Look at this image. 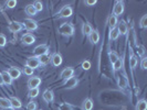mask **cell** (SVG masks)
I'll list each match as a JSON object with an SVG mask.
<instances>
[{
  "label": "cell",
  "mask_w": 147,
  "mask_h": 110,
  "mask_svg": "<svg viewBox=\"0 0 147 110\" xmlns=\"http://www.w3.org/2000/svg\"><path fill=\"white\" fill-rule=\"evenodd\" d=\"M74 25L72 23H62L59 28V32L63 37H72L74 34Z\"/></svg>",
  "instance_id": "obj_1"
},
{
  "label": "cell",
  "mask_w": 147,
  "mask_h": 110,
  "mask_svg": "<svg viewBox=\"0 0 147 110\" xmlns=\"http://www.w3.org/2000/svg\"><path fill=\"white\" fill-rule=\"evenodd\" d=\"M49 51H50V49H49L48 44H40L37 47H34L33 54H34L36 57H39V56L44 55V54H49Z\"/></svg>",
  "instance_id": "obj_2"
},
{
  "label": "cell",
  "mask_w": 147,
  "mask_h": 110,
  "mask_svg": "<svg viewBox=\"0 0 147 110\" xmlns=\"http://www.w3.org/2000/svg\"><path fill=\"white\" fill-rule=\"evenodd\" d=\"M73 15V9L70 5H66L64 7L61 8L59 12H58V17L59 18H70L71 15Z\"/></svg>",
  "instance_id": "obj_3"
},
{
  "label": "cell",
  "mask_w": 147,
  "mask_h": 110,
  "mask_svg": "<svg viewBox=\"0 0 147 110\" xmlns=\"http://www.w3.org/2000/svg\"><path fill=\"white\" fill-rule=\"evenodd\" d=\"M117 84H118V87L121 88V90H128V88H129L128 79H127L125 74H122V75L118 76Z\"/></svg>",
  "instance_id": "obj_4"
},
{
  "label": "cell",
  "mask_w": 147,
  "mask_h": 110,
  "mask_svg": "<svg viewBox=\"0 0 147 110\" xmlns=\"http://www.w3.org/2000/svg\"><path fill=\"white\" fill-rule=\"evenodd\" d=\"M22 24H23V28L28 31H36L38 29V22L32 19H26L22 22Z\"/></svg>",
  "instance_id": "obj_5"
},
{
  "label": "cell",
  "mask_w": 147,
  "mask_h": 110,
  "mask_svg": "<svg viewBox=\"0 0 147 110\" xmlns=\"http://www.w3.org/2000/svg\"><path fill=\"white\" fill-rule=\"evenodd\" d=\"M8 29H9V31H10V32H12V33H18V32H21L24 28H23L22 22L12 21L10 24H9Z\"/></svg>",
  "instance_id": "obj_6"
},
{
  "label": "cell",
  "mask_w": 147,
  "mask_h": 110,
  "mask_svg": "<svg viewBox=\"0 0 147 110\" xmlns=\"http://www.w3.org/2000/svg\"><path fill=\"white\" fill-rule=\"evenodd\" d=\"M124 12V2L118 0L115 2L114 5V8H113V15L115 17H118V15H122Z\"/></svg>",
  "instance_id": "obj_7"
},
{
  "label": "cell",
  "mask_w": 147,
  "mask_h": 110,
  "mask_svg": "<svg viewBox=\"0 0 147 110\" xmlns=\"http://www.w3.org/2000/svg\"><path fill=\"white\" fill-rule=\"evenodd\" d=\"M41 85V78L38 76H33L30 77L28 81V88L30 89H34V88H39V86Z\"/></svg>",
  "instance_id": "obj_8"
},
{
  "label": "cell",
  "mask_w": 147,
  "mask_h": 110,
  "mask_svg": "<svg viewBox=\"0 0 147 110\" xmlns=\"http://www.w3.org/2000/svg\"><path fill=\"white\" fill-rule=\"evenodd\" d=\"M78 84H79V79L76 77H74V76L67 78V79H64V83H63V85L67 89H73V88H75L78 86Z\"/></svg>",
  "instance_id": "obj_9"
},
{
  "label": "cell",
  "mask_w": 147,
  "mask_h": 110,
  "mask_svg": "<svg viewBox=\"0 0 147 110\" xmlns=\"http://www.w3.org/2000/svg\"><path fill=\"white\" fill-rule=\"evenodd\" d=\"M7 73L9 74V76L12 78V81H13V79H18V78L21 76V71H20L18 67H16V66H10L9 69L7 71Z\"/></svg>",
  "instance_id": "obj_10"
},
{
  "label": "cell",
  "mask_w": 147,
  "mask_h": 110,
  "mask_svg": "<svg viewBox=\"0 0 147 110\" xmlns=\"http://www.w3.org/2000/svg\"><path fill=\"white\" fill-rule=\"evenodd\" d=\"M26 65L29 66L30 68H32L33 71L38 68L40 66V62H39V59L36 57V56H31V57H28L27 62H26Z\"/></svg>",
  "instance_id": "obj_11"
},
{
  "label": "cell",
  "mask_w": 147,
  "mask_h": 110,
  "mask_svg": "<svg viewBox=\"0 0 147 110\" xmlns=\"http://www.w3.org/2000/svg\"><path fill=\"white\" fill-rule=\"evenodd\" d=\"M42 98H43V100L45 103H51L54 100V94L50 89H45L43 91V94H42Z\"/></svg>",
  "instance_id": "obj_12"
},
{
  "label": "cell",
  "mask_w": 147,
  "mask_h": 110,
  "mask_svg": "<svg viewBox=\"0 0 147 110\" xmlns=\"http://www.w3.org/2000/svg\"><path fill=\"white\" fill-rule=\"evenodd\" d=\"M74 75V68L73 67H66L64 68L61 74H60V77L61 78H63V79H67V78H70V77H72Z\"/></svg>",
  "instance_id": "obj_13"
},
{
  "label": "cell",
  "mask_w": 147,
  "mask_h": 110,
  "mask_svg": "<svg viewBox=\"0 0 147 110\" xmlns=\"http://www.w3.org/2000/svg\"><path fill=\"white\" fill-rule=\"evenodd\" d=\"M21 41L23 44H26V45H31V44H33L36 42V37H33L32 34H30V33H27V34H23L21 37Z\"/></svg>",
  "instance_id": "obj_14"
},
{
  "label": "cell",
  "mask_w": 147,
  "mask_h": 110,
  "mask_svg": "<svg viewBox=\"0 0 147 110\" xmlns=\"http://www.w3.org/2000/svg\"><path fill=\"white\" fill-rule=\"evenodd\" d=\"M117 31L119 34H122V35H126L127 34V32H128V27H127V24H126L125 21H122L117 23Z\"/></svg>",
  "instance_id": "obj_15"
},
{
  "label": "cell",
  "mask_w": 147,
  "mask_h": 110,
  "mask_svg": "<svg viewBox=\"0 0 147 110\" xmlns=\"http://www.w3.org/2000/svg\"><path fill=\"white\" fill-rule=\"evenodd\" d=\"M138 63V57L133 53V51H131V56H129V66H131V71H132V75L134 73V69L136 68Z\"/></svg>",
  "instance_id": "obj_16"
},
{
  "label": "cell",
  "mask_w": 147,
  "mask_h": 110,
  "mask_svg": "<svg viewBox=\"0 0 147 110\" xmlns=\"http://www.w3.org/2000/svg\"><path fill=\"white\" fill-rule=\"evenodd\" d=\"M88 40H90V42L92 44L98 43V41H100V33H98V31L97 30H93L90 33V35H88Z\"/></svg>",
  "instance_id": "obj_17"
},
{
  "label": "cell",
  "mask_w": 147,
  "mask_h": 110,
  "mask_svg": "<svg viewBox=\"0 0 147 110\" xmlns=\"http://www.w3.org/2000/svg\"><path fill=\"white\" fill-rule=\"evenodd\" d=\"M51 63L53 66H55V67H58L62 64V56L60 55L59 53H55V54H53L51 57Z\"/></svg>",
  "instance_id": "obj_18"
},
{
  "label": "cell",
  "mask_w": 147,
  "mask_h": 110,
  "mask_svg": "<svg viewBox=\"0 0 147 110\" xmlns=\"http://www.w3.org/2000/svg\"><path fill=\"white\" fill-rule=\"evenodd\" d=\"M94 107V103H93V100L91 98H86L83 100L82 103V109L83 110H92Z\"/></svg>",
  "instance_id": "obj_19"
},
{
  "label": "cell",
  "mask_w": 147,
  "mask_h": 110,
  "mask_svg": "<svg viewBox=\"0 0 147 110\" xmlns=\"http://www.w3.org/2000/svg\"><path fill=\"white\" fill-rule=\"evenodd\" d=\"M92 31H93L92 25H91L88 22H84L83 25H82V33H83V35H88V37Z\"/></svg>",
  "instance_id": "obj_20"
},
{
  "label": "cell",
  "mask_w": 147,
  "mask_h": 110,
  "mask_svg": "<svg viewBox=\"0 0 147 110\" xmlns=\"http://www.w3.org/2000/svg\"><path fill=\"white\" fill-rule=\"evenodd\" d=\"M10 103H11V107L13 108V109H20L22 107V103L21 101L18 99V98H16V97H11L10 99Z\"/></svg>",
  "instance_id": "obj_21"
},
{
  "label": "cell",
  "mask_w": 147,
  "mask_h": 110,
  "mask_svg": "<svg viewBox=\"0 0 147 110\" xmlns=\"http://www.w3.org/2000/svg\"><path fill=\"white\" fill-rule=\"evenodd\" d=\"M117 23H118L117 17H115L114 15H111L110 18H109V22H107V24H109V27H110V30L114 29Z\"/></svg>",
  "instance_id": "obj_22"
},
{
  "label": "cell",
  "mask_w": 147,
  "mask_h": 110,
  "mask_svg": "<svg viewBox=\"0 0 147 110\" xmlns=\"http://www.w3.org/2000/svg\"><path fill=\"white\" fill-rule=\"evenodd\" d=\"M39 59V62H40V65H48L49 63H50V56H49V54H44V55H41V56H39L38 57Z\"/></svg>",
  "instance_id": "obj_23"
},
{
  "label": "cell",
  "mask_w": 147,
  "mask_h": 110,
  "mask_svg": "<svg viewBox=\"0 0 147 110\" xmlns=\"http://www.w3.org/2000/svg\"><path fill=\"white\" fill-rule=\"evenodd\" d=\"M121 68H123V59L122 57H118L117 61L115 63H113V72L115 73V72L119 71Z\"/></svg>",
  "instance_id": "obj_24"
},
{
  "label": "cell",
  "mask_w": 147,
  "mask_h": 110,
  "mask_svg": "<svg viewBox=\"0 0 147 110\" xmlns=\"http://www.w3.org/2000/svg\"><path fill=\"white\" fill-rule=\"evenodd\" d=\"M24 12H26L28 15H31V17H33V15H37V10L34 9V7H33L32 5H28L27 7L24 8Z\"/></svg>",
  "instance_id": "obj_25"
},
{
  "label": "cell",
  "mask_w": 147,
  "mask_h": 110,
  "mask_svg": "<svg viewBox=\"0 0 147 110\" xmlns=\"http://www.w3.org/2000/svg\"><path fill=\"white\" fill-rule=\"evenodd\" d=\"M2 75V81H3V84L5 85H8V86H10L11 84H12V78L9 76V74L7 72H3V73H1Z\"/></svg>",
  "instance_id": "obj_26"
},
{
  "label": "cell",
  "mask_w": 147,
  "mask_h": 110,
  "mask_svg": "<svg viewBox=\"0 0 147 110\" xmlns=\"http://www.w3.org/2000/svg\"><path fill=\"white\" fill-rule=\"evenodd\" d=\"M11 107V103H10V100L8 98H2L0 97V108L1 109H5V108H9Z\"/></svg>",
  "instance_id": "obj_27"
},
{
  "label": "cell",
  "mask_w": 147,
  "mask_h": 110,
  "mask_svg": "<svg viewBox=\"0 0 147 110\" xmlns=\"http://www.w3.org/2000/svg\"><path fill=\"white\" fill-rule=\"evenodd\" d=\"M136 110H147V103L145 99H140L136 103Z\"/></svg>",
  "instance_id": "obj_28"
},
{
  "label": "cell",
  "mask_w": 147,
  "mask_h": 110,
  "mask_svg": "<svg viewBox=\"0 0 147 110\" xmlns=\"http://www.w3.org/2000/svg\"><path fill=\"white\" fill-rule=\"evenodd\" d=\"M118 37H119V33H118V31L116 28L110 30V40L111 41H115V40H117Z\"/></svg>",
  "instance_id": "obj_29"
},
{
  "label": "cell",
  "mask_w": 147,
  "mask_h": 110,
  "mask_svg": "<svg viewBox=\"0 0 147 110\" xmlns=\"http://www.w3.org/2000/svg\"><path fill=\"white\" fill-rule=\"evenodd\" d=\"M109 57H110V61H111V63L113 64V63H115L116 61L118 59V54L116 53V52H114V51H111L109 52Z\"/></svg>",
  "instance_id": "obj_30"
},
{
  "label": "cell",
  "mask_w": 147,
  "mask_h": 110,
  "mask_svg": "<svg viewBox=\"0 0 147 110\" xmlns=\"http://www.w3.org/2000/svg\"><path fill=\"white\" fill-rule=\"evenodd\" d=\"M40 94V90H39V88H34V89H30L29 93H28V97L31 98V99H33V98H36L38 97V95Z\"/></svg>",
  "instance_id": "obj_31"
},
{
  "label": "cell",
  "mask_w": 147,
  "mask_h": 110,
  "mask_svg": "<svg viewBox=\"0 0 147 110\" xmlns=\"http://www.w3.org/2000/svg\"><path fill=\"white\" fill-rule=\"evenodd\" d=\"M59 110H74L73 106L67 103H63L59 106Z\"/></svg>",
  "instance_id": "obj_32"
},
{
  "label": "cell",
  "mask_w": 147,
  "mask_h": 110,
  "mask_svg": "<svg viewBox=\"0 0 147 110\" xmlns=\"http://www.w3.org/2000/svg\"><path fill=\"white\" fill-rule=\"evenodd\" d=\"M33 7H34V9L37 10V12H41L42 10H43V5H42V2L41 1H34L33 2V5H32Z\"/></svg>",
  "instance_id": "obj_33"
},
{
  "label": "cell",
  "mask_w": 147,
  "mask_h": 110,
  "mask_svg": "<svg viewBox=\"0 0 147 110\" xmlns=\"http://www.w3.org/2000/svg\"><path fill=\"white\" fill-rule=\"evenodd\" d=\"M140 27L142 29H146L147 28V15H144L142 17L140 21Z\"/></svg>",
  "instance_id": "obj_34"
},
{
  "label": "cell",
  "mask_w": 147,
  "mask_h": 110,
  "mask_svg": "<svg viewBox=\"0 0 147 110\" xmlns=\"http://www.w3.org/2000/svg\"><path fill=\"white\" fill-rule=\"evenodd\" d=\"M26 109L27 110H37V103H36V101H33V100L29 101V103H27Z\"/></svg>",
  "instance_id": "obj_35"
},
{
  "label": "cell",
  "mask_w": 147,
  "mask_h": 110,
  "mask_svg": "<svg viewBox=\"0 0 147 110\" xmlns=\"http://www.w3.org/2000/svg\"><path fill=\"white\" fill-rule=\"evenodd\" d=\"M23 74L27 75V76H32V75H33V69L30 68L29 66L24 65L23 66Z\"/></svg>",
  "instance_id": "obj_36"
},
{
  "label": "cell",
  "mask_w": 147,
  "mask_h": 110,
  "mask_svg": "<svg viewBox=\"0 0 147 110\" xmlns=\"http://www.w3.org/2000/svg\"><path fill=\"white\" fill-rule=\"evenodd\" d=\"M6 6L9 9H13L17 6V1L16 0H8L7 2H6Z\"/></svg>",
  "instance_id": "obj_37"
},
{
  "label": "cell",
  "mask_w": 147,
  "mask_h": 110,
  "mask_svg": "<svg viewBox=\"0 0 147 110\" xmlns=\"http://www.w3.org/2000/svg\"><path fill=\"white\" fill-rule=\"evenodd\" d=\"M7 44V37L3 34H0V47H5Z\"/></svg>",
  "instance_id": "obj_38"
},
{
  "label": "cell",
  "mask_w": 147,
  "mask_h": 110,
  "mask_svg": "<svg viewBox=\"0 0 147 110\" xmlns=\"http://www.w3.org/2000/svg\"><path fill=\"white\" fill-rule=\"evenodd\" d=\"M82 68H83L84 71H88V69L91 68V63H90L88 61H84V62L82 63Z\"/></svg>",
  "instance_id": "obj_39"
},
{
  "label": "cell",
  "mask_w": 147,
  "mask_h": 110,
  "mask_svg": "<svg viewBox=\"0 0 147 110\" xmlns=\"http://www.w3.org/2000/svg\"><path fill=\"white\" fill-rule=\"evenodd\" d=\"M140 67L142 69H147V57H143L142 59V62H140Z\"/></svg>",
  "instance_id": "obj_40"
},
{
  "label": "cell",
  "mask_w": 147,
  "mask_h": 110,
  "mask_svg": "<svg viewBox=\"0 0 147 110\" xmlns=\"http://www.w3.org/2000/svg\"><path fill=\"white\" fill-rule=\"evenodd\" d=\"M138 51V56H144V54H145V51H144V46H138V49H137Z\"/></svg>",
  "instance_id": "obj_41"
},
{
  "label": "cell",
  "mask_w": 147,
  "mask_h": 110,
  "mask_svg": "<svg viewBox=\"0 0 147 110\" xmlns=\"http://www.w3.org/2000/svg\"><path fill=\"white\" fill-rule=\"evenodd\" d=\"M96 0H86L85 1V5L86 6H94V5H96Z\"/></svg>",
  "instance_id": "obj_42"
},
{
  "label": "cell",
  "mask_w": 147,
  "mask_h": 110,
  "mask_svg": "<svg viewBox=\"0 0 147 110\" xmlns=\"http://www.w3.org/2000/svg\"><path fill=\"white\" fill-rule=\"evenodd\" d=\"M2 85H5V84H3V81H2V75L0 73V86H2Z\"/></svg>",
  "instance_id": "obj_43"
},
{
  "label": "cell",
  "mask_w": 147,
  "mask_h": 110,
  "mask_svg": "<svg viewBox=\"0 0 147 110\" xmlns=\"http://www.w3.org/2000/svg\"><path fill=\"white\" fill-rule=\"evenodd\" d=\"M2 110H15L12 107H9V108H5V109H2Z\"/></svg>",
  "instance_id": "obj_44"
},
{
  "label": "cell",
  "mask_w": 147,
  "mask_h": 110,
  "mask_svg": "<svg viewBox=\"0 0 147 110\" xmlns=\"http://www.w3.org/2000/svg\"><path fill=\"white\" fill-rule=\"evenodd\" d=\"M39 110H42V109H39Z\"/></svg>",
  "instance_id": "obj_45"
}]
</instances>
